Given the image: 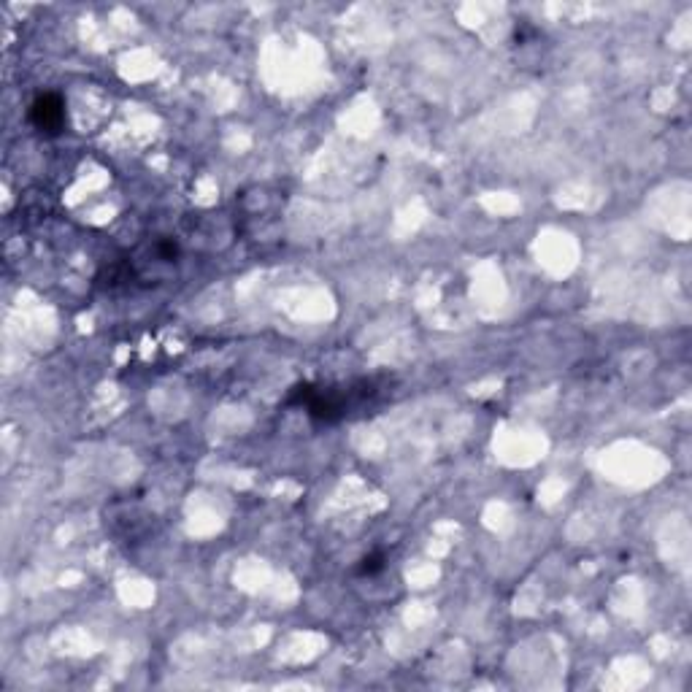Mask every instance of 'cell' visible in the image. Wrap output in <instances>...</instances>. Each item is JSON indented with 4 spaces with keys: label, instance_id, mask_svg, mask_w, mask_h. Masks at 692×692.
<instances>
[{
    "label": "cell",
    "instance_id": "1",
    "mask_svg": "<svg viewBox=\"0 0 692 692\" xmlns=\"http://www.w3.org/2000/svg\"><path fill=\"white\" fill-rule=\"evenodd\" d=\"M379 387L374 379L363 382L341 384V387H314V384H301L295 387L287 398V406H303L309 411L311 419L317 422H338L352 409H363L365 403L374 398Z\"/></svg>",
    "mask_w": 692,
    "mask_h": 692
},
{
    "label": "cell",
    "instance_id": "3",
    "mask_svg": "<svg viewBox=\"0 0 692 692\" xmlns=\"http://www.w3.org/2000/svg\"><path fill=\"white\" fill-rule=\"evenodd\" d=\"M384 571V555H379V552H374V555H368L360 560V565H357V574L360 576H376Z\"/></svg>",
    "mask_w": 692,
    "mask_h": 692
},
{
    "label": "cell",
    "instance_id": "2",
    "mask_svg": "<svg viewBox=\"0 0 692 692\" xmlns=\"http://www.w3.org/2000/svg\"><path fill=\"white\" fill-rule=\"evenodd\" d=\"M30 122L33 128L46 133V136H57L65 128V101L57 92H44L36 101L30 103Z\"/></svg>",
    "mask_w": 692,
    "mask_h": 692
}]
</instances>
